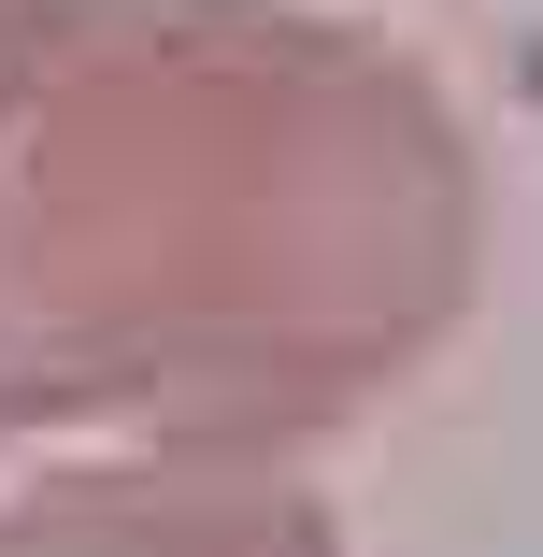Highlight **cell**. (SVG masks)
<instances>
[{"instance_id": "6da1fadb", "label": "cell", "mask_w": 543, "mask_h": 557, "mask_svg": "<svg viewBox=\"0 0 543 557\" xmlns=\"http://www.w3.org/2000/svg\"><path fill=\"white\" fill-rule=\"evenodd\" d=\"M486 272V158L415 44L314 0H0V429L286 458Z\"/></svg>"}, {"instance_id": "7a4b0ae2", "label": "cell", "mask_w": 543, "mask_h": 557, "mask_svg": "<svg viewBox=\"0 0 543 557\" xmlns=\"http://www.w3.org/2000/svg\"><path fill=\"white\" fill-rule=\"evenodd\" d=\"M0 557H344L286 458H58L0 500Z\"/></svg>"}]
</instances>
